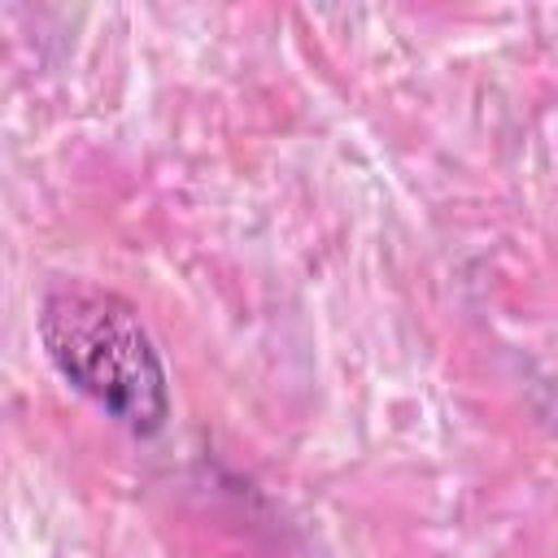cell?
Returning <instances> with one entry per match:
<instances>
[{
    "label": "cell",
    "mask_w": 558,
    "mask_h": 558,
    "mask_svg": "<svg viewBox=\"0 0 558 558\" xmlns=\"http://www.w3.org/2000/svg\"><path fill=\"white\" fill-rule=\"evenodd\" d=\"M35 323L52 366L70 379V388L92 397L135 436L166 427V366L131 301L83 279H61L44 292Z\"/></svg>",
    "instance_id": "obj_1"
}]
</instances>
